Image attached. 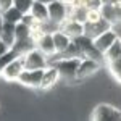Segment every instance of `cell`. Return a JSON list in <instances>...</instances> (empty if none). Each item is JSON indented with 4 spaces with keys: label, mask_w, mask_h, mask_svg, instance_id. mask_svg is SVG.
Masks as SVG:
<instances>
[{
    "label": "cell",
    "mask_w": 121,
    "mask_h": 121,
    "mask_svg": "<svg viewBox=\"0 0 121 121\" xmlns=\"http://www.w3.org/2000/svg\"><path fill=\"white\" fill-rule=\"evenodd\" d=\"M52 36H53V42H55L56 53H58V52H63L66 47L71 44V40H73V39L69 37L66 32H63L61 29H58L56 32H53V34H52Z\"/></svg>",
    "instance_id": "obj_16"
},
{
    "label": "cell",
    "mask_w": 121,
    "mask_h": 121,
    "mask_svg": "<svg viewBox=\"0 0 121 121\" xmlns=\"http://www.w3.org/2000/svg\"><path fill=\"white\" fill-rule=\"evenodd\" d=\"M42 74H44V69H24L18 78V82L21 86H26V87H32V89H37L40 87V81H42Z\"/></svg>",
    "instance_id": "obj_7"
},
{
    "label": "cell",
    "mask_w": 121,
    "mask_h": 121,
    "mask_svg": "<svg viewBox=\"0 0 121 121\" xmlns=\"http://www.w3.org/2000/svg\"><path fill=\"white\" fill-rule=\"evenodd\" d=\"M108 66H110V71H112V73H115V71H121V56L116 58V60H113V61H110Z\"/></svg>",
    "instance_id": "obj_30"
},
{
    "label": "cell",
    "mask_w": 121,
    "mask_h": 121,
    "mask_svg": "<svg viewBox=\"0 0 121 121\" xmlns=\"http://www.w3.org/2000/svg\"><path fill=\"white\" fill-rule=\"evenodd\" d=\"M103 5V0H86V8L89 10H100V7Z\"/></svg>",
    "instance_id": "obj_28"
},
{
    "label": "cell",
    "mask_w": 121,
    "mask_h": 121,
    "mask_svg": "<svg viewBox=\"0 0 121 121\" xmlns=\"http://www.w3.org/2000/svg\"><path fill=\"white\" fill-rule=\"evenodd\" d=\"M108 29H112V23L107 21L105 18H100L99 21H86L84 23V34L92 39L99 37L100 34H103Z\"/></svg>",
    "instance_id": "obj_6"
},
{
    "label": "cell",
    "mask_w": 121,
    "mask_h": 121,
    "mask_svg": "<svg viewBox=\"0 0 121 121\" xmlns=\"http://www.w3.org/2000/svg\"><path fill=\"white\" fill-rule=\"evenodd\" d=\"M73 40L81 47L84 56H89V58H92V60H97L99 63H103V61H105V55H103V52H100V50L95 47V42H94L92 37H89V36L82 34V36L74 37Z\"/></svg>",
    "instance_id": "obj_1"
},
{
    "label": "cell",
    "mask_w": 121,
    "mask_h": 121,
    "mask_svg": "<svg viewBox=\"0 0 121 121\" xmlns=\"http://www.w3.org/2000/svg\"><path fill=\"white\" fill-rule=\"evenodd\" d=\"M24 69H26L24 55H19V56H16V58H13L8 65L2 69L0 76H2L5 81H8V82H15V81H18L19 74H21Z\"/></svg>",
    "instance_id": "obj_2"
},
{
    "label": "cell",
    "mask_w": 121,
    "mask_h": 121,
    "mask_svg": "<svg viewBox=\"0 0 121 121\" xmlns=\"http://www.w3.org/2000/svg\"><path fill=\"white\" fill-rule=\"evenodd\" d=\"M113 76L116 78V81H118V82H121V71H115V73H113Z\"/></svg>",
    "instance_id": "obj_36"
},
{
    "label": "cell",
    "mask_w": 121,
    "mask_h": 121,
    "mask_svg": "<svg viewBox=\"0 0 121 121\" xmlns=\"http://www.w3.org/2000/svg\"><path fill=\"white\" fill-rule=\"evenodd\" d=\"M13 3H15V0H0V11H5V10L11 8Z\"/></svg>",
    "instance_id": "obj_31"
},
{
    "label": "cell",
    "mask_w": 121,
    "mask_h": 121,
    "mask_svg": "<svg viewBox=\"0 0 121 121\" xmlns=\"http://www.w3.org/2000/svg\"><path fill=\"white\" fill-rule=\"evenodd\" d=\"M48 18L56 21V23H63L68 18V3L61 0H53L48 3Z\"/></svg>",
    "instance_id": "obj_8"
},
{
    "label": "cell",
    "mask_w": 121,
    "mask_h": 121,
    "mask_svg": "<svg viewBox=\"0 0 121 121\" xmlns=\"http://www.w3.org/2000/svg\"><path fill=\"white\" fill-rule=\"evenodd\" d=\"M61 2H66V3H69V2H71V0H61Z\"/></svg>",
    "instance_id": "obj_39"
},
{
    "label": "cell",
    "mask_w": 121,
    "mask_h": 121,
    "mask_svg": "<svg viewBox=\"0 0 121 121\" xmlns=\"http://www.w3.org/2000/svg\"><path fill=\"white\" fill-rule=\"evenodd\" d=\"M121 0H103V3H120Z\"/></svg>",
    "instance_id": "obj_37"
},
{
    "label": "cell",
    "mask_w": 121,
    "mask_h": 121,
    "mask_svg": "<svg viewBox=\"0 0 121 121\" xmlns=\"http://www.w3.org/2000/svg\"><path fill=\"white\" fill-rule=\"evenodd\" d=\"M21 21H23L24 24L31 26V29H32V28H34V26H36V24L39 23L37 19L34 18V15H32V13H24V15H23V19H21Z\"/></svg>",
    "instance_id": "obj_27"
},
{
    "label": "cell",
    "mask_w": 121,
    "mask_h": 121,
    "mask_svg": "<svg viewBox=\"0 0 121 121\" xmlns=\"http://www.w3.org/2000/svg\"><path fill=\"white\" fill-rule=\"evenodd\" d=\"M8 50H10V47L7 45L5 42H2V40H0V56L3 55V53H7Z\"/></svg>",
    "instance_id": "obj_33"
},
{
    "label": "cell",
    "mask_w": 121,
    "mask_h": 121,
    "mask_svg": "<svg viewBox=\"0 0 121 121\" xmlns=\"http://www.w3.org/2000/svg\"><path fill=\"white\" fill-rule=\"evenodd\" d=\"M32 48H36V40L32 39V36L26 39H16V42L11 47V50H15L18 55H26Z\"/></svg>",
    "instance_id": "obj_14"
},
{
    "label": "cell",
    "mask_w": 121,
    "mask_h": 121,
    "mask_svg": "<svg viewBox=\"0 0 121 121\" xmlns=\"http://www.w3.org/2000/svg\"><path fill=\"white\" fill-rule=\"evenodd\" d=\"M60 78H61V76H60V73H58L56 66L55 65H48L45 69H44V74H42V81H40V87H39V89L47 91V89L53 87Z\"/></svg>",
    "instance_id": "obj_10"
},
{
    "label": "cell",
    "mask_w": 121,
    "mask_h": 121,
    "mask_svg": "<svg viewBox=\"0 0 121 121\" xmlns=\"http://www.w3.org/2000/svg\"><path fill=\"white\" fill-rule=\"evenodd\" d=\"M3 24H5V21H3V15H2V11H0V34H2V29H3Z\"/></svg>",
    "instance_id": "obj_35"
},
{
    "label": "cell",
    "mask_w": 121,
    "mask_h": 121,
    "mask_svg": "<svg viewBox=\"0 0 121 121\" xmlns=\"http://www.w3.org/2000/svg\"><path fill=\"white\" fill-rule=\"evenodd\" d=\"M87 11H89V8H86V7H74L69 18L78 19V21H81V23H86V19H87Z\"/></svg>",
    "instance_id": "obj_25"
},
{
    "label": "cell",
    "mask_w": 121,
    "mask_h": 121,
    "mask_svg": "<svg viewBox=\"0 0 121 121\" xmlns=\"http://www.w3.org/2000/svg\"><path fill=\"white\" fill-rule=\"evenodd\" d=\"M24 63L28 69H45L48 66V56L36 47L24 55Z\"/></svg>",
    "instance_id": "obj_5"
},
{
    "label": "cell",
    "mask_w": 121,
    "mask_h": 121,
    "mask_svg": "<svg viewBox=\"0 0 121 121\" xmlns=\"http://www.w3.org/2000/svg\"><path fill=\"white\" fill-rule=\"evenodd\" d=\"M112 29L115 31V34H116V37L121 40V21H115L112 24Z\"/></svg>",
    "instance_id": "obj_32"
},
{
    "label": "cell",
    "mask_w": 121,
    "mask_h": 121,
    "mask_svg": "<svg viewBox=\"0 0 121 121\" xmlns=\"http://www.w3.org/2000/svg\"><path fill=\"white\" fill-rule=\"evenodd\" d=\"M2 15H3V21H5V23H13V24H16V23H19V21L23 19V13H21L16 7H11V8L2 11Z\"/></svg>",
    "instance_id": "obj_20"
},
{
    "label": "cell",
    "mask_w": 121,
    "mask_h": 121,
    "mask_svg": "<svg viewBox=\"0 0 121 121\" xmlns=\"http://www.w3.org/2000/svg\"><path fill=\"white\" fill-rule=\"evenodd\" d=\"M15 32H16V39H26V37H31L32 29H31V26L24 24L23 21H19L15 26Z\"/></svg>",
    "instance_id": "obj_23"
},
{
    "label": "cell",
    "mask_w": 121,
    "mask_h": 121,
    "mask_svg": "<svg viewBox=\"0 0 121 121\" xmlns=\"http://www.w3.org/2000/svg\"><path fill=\"white\" fill-rule=\"evenodd\" d=\"M34 2H36V0H15L13 7H16V8L24 15V13H31V8H32V5H34Z\"/></svg>",
    "instance_id": "obj_24"
},
{
    "label": "cell",
    "mask_w": 121,
    "mask_h": 121,
    "mask_svg": "<svg viewBox=\"0 0 121 121\" xmlns=\"http://www.w3.org/2000/svg\"><path fill=\"white\" fill-rule=\"evenodd\" d=\"M16 56H19V55L16 53V52H15V50H11V48H10L7 53H3V55L0 56V73H2V69H3L5 66L8 65L10 61L13 60V58H16Z\"/></svg>",
    "instance_id": "obj_26"
},
{
    "label": "cell",
    "mask_w": 121,
    "mask_h": 121,
    "mask_svg": "<svg viewBox=\"0 0 121 121\" xmlns=\"http://www.w3.org/2000/svg\"><path fill=\"white\" fill-rule=\"evenodd\" d=\"M100 18H102L100 10H89V11H87V19H86V21H99Z\"/></svg>",
    "instance_id": "obj_29"
},
{
    "label": "cell",
    "mask_w": 121,
    "mask_h": 121,
    "mask_svg": "<svg viewBox=\"0 0 121 121\" xmlns=\"http://www.w3.org/2000/svg\"><path fill=\"white\" fill-rule=\"evenodd\" d=\"M120 56H121V40L118 39V40H116L112 47H108V50L105 52V61L110 63V61L120 58Z\"/></svg>",
    "instance_id": "obj_21"
},
{
    "label": "cell",
    "mask_w": 121,
    "mask_h": 121,
    "mask_svg": "<svg viewBox=\"0 0 121 121\" xmlns=\"http://www.w3.org/2000/svg\"><path fill=\"white\" fill-rule=\"evenodd\" d=\"M36 47L40 52H44L47 56H52L56 53L55 42H53V36L52 34H42L40 37L36 40Z\"/></svg>",
    "instance_id": "obj_13"
},
{
    "label": "cell",
    "mask_w": 121,
    "mask_h": 121,
    "mask_svg": "<svg viewBox=\"0 0 121 121\" xmlns=\"http://www.w3.org/2000/svg\"><path fill=\"white\" fill-rule=\"evenodd\" d=\"M79 63H81V58H60L55 63V66L61 78H65V79H76Z\"/></svg>",
    "instance_id": "obj_3"
},
{
    "label": "cell",
    "mask_w": 121,
    "mask_h": 121,
    "mask_svg": "<svg viewBox=\"0 0 121 121\" xmlns=\"http://www.w3.org/2000/svg\"><path fill=\"white\" fill-rule=\"evenodd\" d=\"M100 15H102V18L110 21L112 24L115 21H118V11H116V5L115 3H103L100 7Z\"/></svg>",
    "instance_id": "obj_19"
},
{
    "label": "cell",
    "mask_w": 121,
    "mask_h": 121,
    "mask_svg": "<svg viewBox=\"0 0 121 121\" xmlns=\"http://www.w3.org/2000/svg\"><path fill=\"white\" fill-rule=\"evenodd\" d=\"M100 65H102V63H99L97 60H92V58H89V56L81 58V63H79V68H78V76H76V79H84V78L92 76L94 73L99 71Z\"/></svg>",
    "instance_id": "obj_9"
},
{
    "label": "cell",
    "mask_w": 121,
    "mask_h": 121,
    "mask_svg": "<svg viewBox=\"0 0 121 121\" xmlns=\"http://www.w3.org/2000/svg\"><path fill=\"white\" fill-rule=\"evenodd\" d=\"M92 118L97 121H121V110L108 103H100L94 108Z\"/></svg>",
    "instance_id": "obj_4"
},
{
    "label": "cell",
    "mask_w": 121,
    "mask_h": 121,
    "mask_svg": "<svg viewBox=\"0 0 121 121\" xmlns=\"http://www.w3.org/2000/svg\"><path fill=\"white\" fill-rule=\"evenodd\" d=\"M39 2H44V3H47V5H48V3H50V2H53V0H39Z\"/></svg>",
    "instance_id": "obj_38"
},
{
    "label": "cell",
    "mask_w": 121,
    "mask_h": 121,
    "mask_svg": "<svg viewBox=\"0 0 121 121\" xmlns=\"http://www.w3.org/2000/svg\"><path fill=\"white\" fill-rule=\"evenodd\" d=\"M61 31L66 32L71 39L78 37V36H82L84 34V23L78 21V19H73V18H66L63 23H61Z\"/></svg>",
    "instance_id": "obj_11"
},
{
    "label": "cell",
    "mask_w": 121,
    "mask_h": 121,
    "mask_svg": "<svg viewBox=\"0 0 121 121\" xmlns=\"http://www.w3.org/2000/svg\"><path fill=\"white\" fill-rule=\"evenodd\" d=\"M39 26H40L44 34H53V32H56L58 29L61 28L60 23H56V21H53V19H50V18L45 19V21H39Z\"/></svg>",
    "instance_id": "obj_22"
},
{
    "label": "cell",
    "mask_w": 121,
    "mask_h": 121,
    "mask_svg": "<svg viewBox=\"0 0 121 121\" xmlns=\"http://www.w3.org/2000/svg\"><path fill=\"white\" fill-rule=\"evenodd\" d=\"M31 13L34 15V18L37 21H45V19H48V5L44 3V2L36 0L32 8H31Z\"/></svg>",
    "instance_id": "obj_17"
},
{
    "label": "cell",
    "mask_w": 121,
    "mask_h": 121,
    "mask_svg": "<svg viewBox=\"0 0 121 121\" xmlns=\"http://www.w3.org/2000/svg\"><path fill=\"white\" fill-rule=\"evenodd\" d=\"M15 26H16V24H13V23H5V24H3V29H2V34H0V40H2V42H5L10 48H11L13 44L16 42Z\"/></svg>",
    "instance_id": "obj_15"
},
{
    "label": "cell",
    "mask_w": 121,
    "mask_h": 121,
    "mask_svg": "<svg viewBox=\"0 0 121 121\" xmlns=\"http://www.w3.org/2000/svg\"><path fill=\"white\" fill-rule=\"evenodd\" d=\"M60 58H84V53L81 50V47L76 44L74 40H71V44L66 47L63 52H58Z\"/></svg>",
    "instance_id": "obj_18"
},
{
    "label": "cell",
    "mask_w": 121,
    "mask_h": 121,
    "mask_svg": "<svg viewBox=\"0 0 121 121\" xmlns=\"http://www.w3.org/2000/svg\"><path fill=\"white\" fill-rule=\"evenodd\" d=\"M115 5H116V11H118V21H121V2L115 3Z\"/></svg>",
    "instance_id": "obj_34"
},
{
    "label": "cell",
    "mask_w": 121,
    "mask_h": 121,
    "mask_svg": "<svg viewBox=\"0 0 121 121\" xmlns=\"http://www.w3.org/2000/svg\"><path fill=\"white\" fill-rule=\"evenodd\" d=\"M116 40H118V37H116V34H115L113 29H108V31H105L103 34H100L99 37L94 39L95 47H97L100 52H103V55H105V52L108 50V47H112Z\"/></svg>",
    "instance_id": "obj_12"
}]
</instances>
